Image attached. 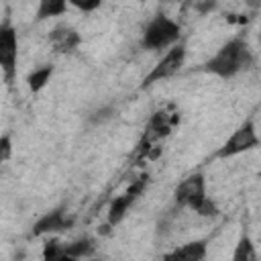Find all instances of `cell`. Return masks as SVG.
Returning <instances> with one entry per match:
<instances>
[{
	"instance_id": "obj_1",
	"label": "cell",
	"mask_w": 261,
	"mask_h": 261,
	"mask_svg": "<svg viewBox=\"0 0 261 261\" xmlns=\"http://www.w3.org/2000/svg\"><path fill=\"white\" fill-rule=\"evenodd\" d=\"M249 63H251V53L247 43L243 39H232L226 45H222L214 57L206 61L204 69L218 77H232Z\"/></svg>"
},
{
	"instance_id": "obj_2",
	"label": "cell",
	"mask_w": 261,
	"mask_h": 261,
	"mask_svg": "<svg viewBox=\"0 0 261 261\" xmlns=\"http://www.w3.org/2000/svg\"><path fill=\"white\" fill-rule=\"evenodd\" d=\"M179 33L181 31H179V24L175 20L159 14L147 24L141 43L147 49H165V47H171L179 39Z\"/></svg>"
},
{
	"instance_id": "obj_3",
	"label": "cell",
	"mask_w": 261,
	"mask_h": 261,
	"mask_svg": "<svg viewBox=\"0 0 261 261\" xmlns=\"http://www.w3.org/2000/svg\"><path fill=\"white\" fill-rule=\"evenodd\" d=\"M184 59H186V45H184V43L173 45V47L165 53V57L147 73V77H145V82H143V88H147V86H151V84H155V82H161V80H165V77L177 73V71L181 69V65H184Z\"/></svg>"
},
{
	"instance_id": "obj_4",
	"label": "cell",
	"mask_w": 261,
	"mask_h": 261,
	"mask_svg": "<svg viewBox=\"0 0 261 261\" xmlns=\"http://www.w3.org/2000/svg\"><path fill=\"white\" fill-rule=\"evenodd\" d=\"M257 145H259V137L255 133L253 122H245L226 139V143L218 149L216 157H222V159L224 157H234V155L245 153V151H249V149H253Z\"/></svg>"
},
{
	"instance_id": "obj_5",
	"label": "cell",
	"mask_w": 261,
	"mask_h": 261,
	"mask_svg": "<svg viewBox=\"0 0 261 261\" xmlns=\"http://www.w3.org/2000/svg\"><path fill=\"white\" fill-rule=\"evenodd\" d=\"M16 53H18L16 33L8 22H4L0 27V65L4 71L6 84H12V80L16 75Z\"/></svg>"
},
{
	"instance_id": "obj_6",
	"label": "cell",
	"mask_w": 261,
	"mask_h": 261,
	"mask_svg": "<svg viewBox=\"0 0 261 261\" xmlns=\"http://www.w3.org/2000/svg\"><path fill=\"white\" fill-rule=\"evenodd\" d=\"M175 202L179 206H190L192 210L198 208V204L206 198V184L204 177L200 173H194L190 177H186L184 181H179V186L173 192Z\"/></svg>"
},
{
	"instance_id": "obj_7",
	"label": "cell",
	"mask_w": 261,
	"mask_h": 261,
	"mask_svg": "<svg viewBox=\"0 0 261 261\" xmlns=\"http://www.w3.org/2000/svg\"><path fill=\"white\" fill-rule=\"evenodd\" d=\"M73 224V218H67L63 214V210H53L45 216H41L35 226H33V237H39V234H45V232H55V230H65Z\"/></svg>"
},
{
	"instance_id": "obj_8",
	"label": "cell",
	"mask_w": 261,
	"mask_h": 261,
	"mask_svg": "<svg viewBox=\"0 0 261 261\" xmlns=\"http://www.w3.org/2000/svg\"><path fill=\"white\" fill-rule=\"evenodd\" d=\"M80 35L71 29V27H65V24H61V27H57L53 33H51V45L55 47V51H59V53H69V51H73L77 45H80Z\"/></svg>"
},
{
	"instance_id": "obj_9",
	"label": "cell",
	"mask_w": 261,
	"mask_h": 261,
	"mask_svg": "<svg viewBox=\"0 0 261 261\" xmlns=\"http://www.w3.org/2000/svg\"><path fill=\"white\" fill-rule=\"evenodd\" d=\"M165 257L167 259H190V261L204 259L206 257V243L204 241H194V243L181 245V247H177L173 253H169Z\"/></svg>"
},
{
	"instance_id": "obj_10",
	"label": "cell",
	"mask_w": 261,
	"mask_h": 261,
	"mask_svg": "<svg viewBox=\"0 0 261 261\" xmlns=\"http://www.w3.org/2000/svg\"><path fill=\"white\" fill-rule=\"evenodd\" d=\"M133 202H135V198L130 194H122V196L114 198L110 208H108V222L110 224H118L124 218V214H126V210H128V206Z\"/></svg>"
},
{
	"instance_id": "obj_11",
	"label": "cell",
	"mask_w": 261,
	"mask_h": 261,
	"mask_svg": "<svg viewBox=\"0 0 261 261\" xmlns=\"http://www.w3.org/2000/svg\"><path fill=\"white\" fill-rule=\"evenodd\" d=\"M69 0H39V8H37V18L45 20L49 16H59L65 12Z\"/></svg>"
},
{
	"instance_id": "obj_12",
	"label": "cell",
	"mask_w": 261,
	"mask_h": 261,
	"mask_svg": "<svg viewBox=\"0 0 261 261\" xmlns=\"http://www.w3.org/2000/svg\"><path fill=\"white\" fill-rule=\"evenodd\" d=\"M51 73H53V67L51 65H45V67H39V69H35L31 75H29V88L33 90V92H39L47 82H49V77H51Z\"/></svg>"
},
{
	"instance_id": "obj_13",
	"label": "cell",
	"mask_w": 261,
	"mask_h": 261,
	"mask_svg": "<svg viewBox=\"0 0 261 261\" xmlns=\"http://www.w3.org/2000/svg\"><path fill=\"white\" fill-rule=\"evenodd\" d=\"M255 257H257V253H255V249L251 245V239L249 237H241V241H239V245H237V249L232 253V259L234 261H247V259H255Z\"/></svg>"
},
{
	"instance_id": "obj_14",
	"label": "cell",
	"mask_w": 261,
	"mask_h": 261,
	"mask_svg": "<svg viewBox=\"0 0 261 261\" xmlns=\"http://www.w3.org/2000/svg\"><path fill=\"white\" fill-rule=\"evenodd\" d=\"M90 253H92V243L88 239L75 241V243H71V245L65 247V257H71V259L84 257V255H90Z\"/></svg>"
},
{
	"instance_id": "obj_15",
	"label": "cell",
	"mask_w": 261,
	"mask_h": 261,
	"mask_svg": "<svg viewBox=\"0 0 261 261\" xmlns=\"http://www.w3.org/2000/svg\"><path fill=\"white\" fill-rule=\"evenodd\" d=\"M43 257L45 259H63L65 257V245H59L55 241L47 243L45 245V251H43Z\"/></svg>"
},
{
	"instance_id": "obj_16",
	"label": "cell",
	"mask_w": 261,
	"mask_h": 261,
	"mask_svg": "<svg viewBox=\"0 0 261 261\" xmlns=\"http://www.w3.org/2000/svg\"><path fill=\"white\" fill-rule=\"evenodd\" d=\"M196 212H198L200 216H216V214H218V208H216V204H214L210 198H204V200L198 204Z\"/></svg>"
},
{
	"instance_id": "obj_17",
	"label": "cell",
	"mask_w": 261,
	"mask_h": 261,
	"mask_svg": "<svg viewBox=\"0 0 261 261\" xmlns=\"http://www.w3.org/2000/svg\"><path fill=\"white\" fill-rule=\"evenodd\" d=\"M69 4H73L75 8H80L84 12H92L102 4V0H69Z\"/></svg>"
},
{
	"instance_id": "obj_18",
	"label": "cell",
	"mask_w": 261,
	"mask_h": 261,
	"mask_svg": "<svg viewBox=\"0 0 261 261\" xmlns=\"http://www.w3.org/2000/svg\"><path fill=\"white\" fill-rule=\"evenodd\" d=\"M0 149H2V161H6L10 157V137L8 135H4L0 139Z\"/></svg>"
},
{
	"instance_id": "obj_19",
	"label": "cell",
	"mask_w": 261,
	"mask_h": 261,
	"mask_svg": "<svg viewBox=\"0 0 261 261\" xmlns=\"http://www.w3.org/2000/svg\"><path fill=\"white\" fill-rule=\"evenodd\" d=\"M259 41H261V33H259Z\"/></svg>"
}]
</instances>
